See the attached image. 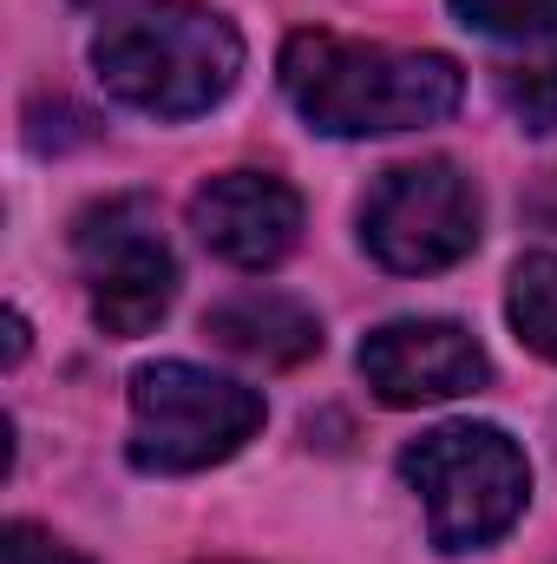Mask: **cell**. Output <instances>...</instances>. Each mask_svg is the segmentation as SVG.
<instances>
[{
  "label": "cell",
  "mask_w": 557,
  "mask_h": 564,
  "mask_svg": "<svg viewBox=\"0 0 557 564\" xmlns=\"http://www.w3.org/2000/svg\"><path fill=\"white\" fill-rule=\"evenodd\" d=\"M282 93L308 119V132L328 139H374V132H414L439 126L466 99V73L446 53H401V46H361L341 33H295L282 46Z\"/></svg>",
  "instance_id": "1"
},
{
  "label": "cell",
  "mask_w": 557,
  "mask_h": 564,
  "mask_svg": "<svg viewBox=\"0 0 557 564\" xmlns=\"http://www.w3.org/2000/svg\"><path fill=\"white\" fill-rule=\"evenodd\" d=\"M99 86L151 119H197L210 112L243 73V33L197 0H151L99 26L92 40Z\"/></svg>",
  "instance_id": "2"
},
{
  "label": "cell",
  "mask_w": 557,
  "mask_h": 564,
  "mask_svg": "<svg viewBox=\"0 0 557 564\" xmlns=\"http://www.w3.org/2000/svg\"><path fill=\"white\" fill-rule=\"evenodd\" d=\"M401 479L419 492L426 539L439 552H479L505 539L532 499V466L512 433L485 421H452L419 433L401 453Z\"/></svg>",
  "instance_id": "3"
},
{
  "label": "cell",
  "mask_w": 557,
  "mask_h": 564,
  "mask_svg": "<svg viewBox=\"0 0 557 564\" xmlns=\"http://www.w3.org/2000/svg\"><path fill=\"white\" fill-rule=\"evenodd\" d=\"M263 426V394L197 361H151L132 375V466L204 473Z\"/></svg>",
  "instance_id": "4"
},
{
  "label": "cell",
  "mask_w": 557,
  "mask_h": 564,
  "mask_svg": "<svg viewBox=\"0 0 557 564\" xmlns=\"http://www.w3.org/2000/svg\"><path fill=\"white\" fill-rule=\"evenodd\" d=\"M361 243L394 276H433L472 257L479 243V191L459 164L419 158L381 171V184L361 204Z\"/></svg>",
  "instance_id": "5"
},
{
  "label": "cell",
  "mask_w": 557,
  "mask_h": 564,
  "mask_svg": "<svg viewBox=\"0 0 557 564\" xmlns=\"http://www.w3.org/2000/svg\"><path fill=\"white\" fill-rule=\"evenodd\" d=\"M73 250H79V270H86V289H92V315H99L106 335L132 341L144 328H157V315L177 295V263H171L144 197L92 204L79 217V230H73Z\"/></svg>",
  "instance_id": "6"
},
{
  "label": "cell",
  "mask_w": 557,
  "mask_h": 564,
  "mask_svg": "<svg viewBox=\"0 0 557 564\" xmlns=\"http://www.w3.org/2000/svg\"><path fill=\"white\" fill-rule=\"evenodd\" d=\"M492 375L485 348L439 315H414V322H381L361 341V381L387 401V408H439L459 394H479Z\"/></svg>",
  "instance_id": "7"
},
{
  "label": "cell",
  "mask_w": 557,
  "mask_h": 564,
  "mask_svg": "<svg viewBox=\"0 0 557 564\" xmlns=\"http://www.w3.org/2000/svg\"><path fill=\"white\" fill-rule=\"evenodd\" d=\"M190 230L230 270H276L302 237V197L270 171H223L190 197Z\"/></svg>",
  "instance_id": "8"
},
{
  "label": "cell",
  "mask_w": 557,
  "mask_h": 564,
  "mask_svg": "<svg viewBox=\"0 0 557 564\" xmlns=\"http://www.w3.org/2000/svg\"><path fill=\"white\" fill-rule=\"evenodd\" d=\"M204 335L243 361H263V368H295V361L321 355L315 308H302L295 295H276V289H250V295L217 302L204 315Z\"/></svg>",
  "instance_id": "9"
},
{
  "label": "cell",
  "mask_w": 557,
  "mask_h": 564,
  "mask_svg": "<svg viewBox=\"0 0 557 564\" xmlns=\"http://www.w3.org/2000/svg\"><path fill=\"white\" fill-rule=\"evenodd\" d=\"M505 315L518 328V341L532 355L557 361V250H538L512 270V295H505Z\"/></svg>",
  "instance_id": "10"
},
{
  "label": "cell",
  "mask_w": 557,
  "mask_h": 564,
  "mask_svg": "<svg viewBox=\"0 0 557 564\" xmlns=\"http://www.w3.org/2000/svg\"><path fill=\"white\" fill-rule=\"evenodd\" d=\"M499 99L525 132H557V46L499 66Z\"/></svg>",
  "instance_id": "11"
},
{
  "label": "cell",
  "mask_w": 557,
  "mask_h": 564,
  "mask_svg": "<svg viewBox=\"0 0 557 564\" xmlns=\"http://www.w3.org/2000/svg\"><path fill=\"white\" fill-rule=\"evenodd\" d=\"M452 13L499 40H557V0H452Z\"/></svg>",
  "instance_id": "12"
},
{
  "label": "cell",
  "mask_w": 557,
  "mask_h": 564,
  "mask_svg": "<svg viewBox=\"0 0 557 564\" xmlns=\"http://www.w3.org/2000/svg\"><path fill=\"white\" fill-rule=\"evenodd\" d=\"M0 558L7 564H92L86 552L59 545L53 532H40V525H26V519H13V525L0 532Z\"/></svg>",
  "instance_id": "13"
},
{
  "label": "cell",
  "mask_w": 557,
  "mask_h": 564,
  "mask_svg": "<svg viewBox=\"0 0 557 564\" xmlns=\"http://www.w3.org/2000/svg\"><path fill=\"white\" fill-rule=\"evenodd\" d=\"M20 355H26V315L7 308V368H20Z\"/></svg>",
  "instance_id": "14"
}]
</instances>
